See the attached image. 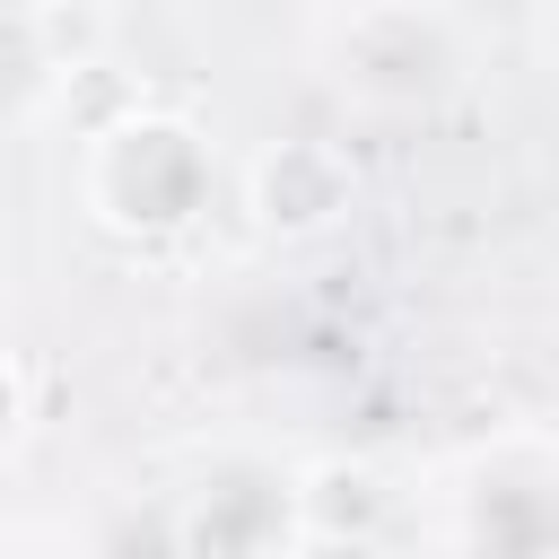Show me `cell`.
Segmentation results:
<instances>
[{
  "label": "cell",
  "mask_w": 559,
  "mask_h": 559,
  "mask_svg": "<svg viewBox=\"0 0 559 559\" xmlns=\"http://www.w3.org/2000/svg\"><path fill=\"white\" fill-rule=\"evenodd\" d=\"M297 559H376V542L367 533H306Z\"/></svg>",
  "instance_id": "obj_1"
},
{
  "label": "cell",
  "mask_w": 559,
  "mask_h": 559,
  "mask_svg": "<svg viewBox=\"0 0 559 559\" xmlns=\"http://www.w3.org/2000/svg\"><path fill=\"white\" fill-rule=\"evenodd\" d=\"M550 61H559V17H550Z\"/></svg>",
  "instance_id": "obj_2"
}]
</instances>
